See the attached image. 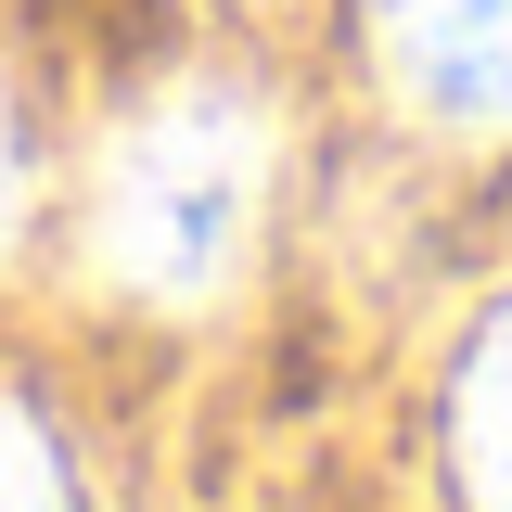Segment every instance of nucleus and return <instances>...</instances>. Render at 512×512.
I'll return each instance as SVG.
<instances>
[{
	"instance_id": "obj_1",
	"label": "nucleus",
	"mask_w": 512,
	"mask_h": 512,
	"mask_svg": "<svg viewBox=\"0 0 512 512\" xmlns=\"http://www.w3.org/2000/svg\"><path fill=\"white\" fill-rule=\"evenodd\" d=\"M256 205H269V103L180 77L116 128L103 192H90V256L154 308H205L244 269Z\"/></svg>"
},
{
	"instance_id": "obj_2",
	"label": "nucleus",
	"mask_w": 512,
	"mask_h": 512,
	"mask_svg": "<svg viewBox=\"0 0 512 512\" xmlns=\"http://www.w3.org/2000/svg\"><path fill=\"white\" fill-rule=\"evenodd\" d=\"M372 26L436 128H512V0H372Z\"/></svg>"
},
{
	"instance_id": "obj_3",
	"label": "nucleus",
	"mask_w": 512,
	"mask_h": 512,
	"mask_svg": "<svg viewBox=\"0 0 512 512\" xmlns=\"http://www.w3.org/2000/svg\"><path fill=\"white\" fill-rule=\"evenodd\" d=\"M448 436H461V487H474V512H512V308L474 333Z\"/></svg>"
},
{
	"instance_id": "obj_4",
	"label": "nucleus",
	"mask_w": 512,
	"mask_h": 512,
	"mask_svg": "<svg viewBox=\"0 0 512 512\" xmlns=\"http://www.w3.org/2000/svg\"><path fill=\"white\" fill-rule=\"evenodd\" d=\"M0 512H77L64 487V448L26 423V410H0Z\"/></svg>"
},
{
	"instance_id": "obj_5",
	"label": "nucleus",
	"mask_w": 512,
	"mask_h": 512,
	"mask_svg": "<svg viewBox=\"0 0 512 512\" xmlns=\"http://www.w3.org/2000/svg\"><path fill=\"white\" fill-rule=\"evenodd\" d=\"M0 205H13V154H0Z\"/></svg>"
}]
</instances>
